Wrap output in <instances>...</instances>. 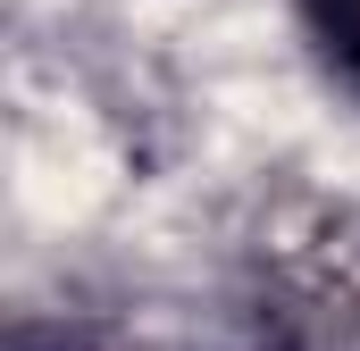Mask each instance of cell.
Returning <instances> with one entry per match:
<instances>
[{
  "label": "cell",
  "mask_w": 360,
  "mask_h": 351,
  "mask_svg": "<svg viewBox=\"0 0 360 351\" xmlns=\"http://www.w3.org/2000/svg\"><path fill=\"white\" fill-rule=\"evenodd\" d=\"M8 351H92V343H84V335H68V326H17Z\"/></svg>",
  "instance_id": "7a4b0ae2"
},
{
  "label": "cell",
  "mask_w": 360,
  "mask_h": 351,
  "mask_svg": "<svg viewBox=\"0 0 360 351\" xmlns=\"http://www.w3.org/2000/svg\"><path fill=\"white\" fill-rule=\"evenodd\" d=\"M293 25H302L319 76L344 100H360V0H293Z\"/></svg>",
  "instance_id": "6da1fadb"
}]
</instances>
